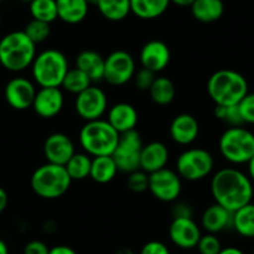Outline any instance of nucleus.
<instances>
[{
    "mask_svg": "<svg viewBox=\"0 0 254 254\" xmlns=\"http://www.w3.org/2000/svg\"><path fill=\"white\" fill-rule=\"evenodd\" d=\"M171 242L181 249L196 248L202 237L201 228L193 218H173L168 228Z\"/></svg>",
    "mask_w": 254,
    "mask_h": 254,
    "instance_id": "obj_13",
    "label": "nucleus"
},
{
    "mask_svg": "<svg viewBox=\"0 0 254 254\" xmlns=\"http://www.w3.org/2000/svg\"><path fill=\"white\" fill-rule=\"evenodd\" d=\"M71 182L65 166L49 162L36 168L30 180L34 193L44 199H56L64 196Z\"/></svg>",
    "mask_w": 254,
    "mask_h": 254,
    "instance_id": "obj_6",
    "label": "nucleus"
},
{
    "mask_svg": "<svg viewBox=\"0 0 254 254\" xmlns=\"http://www.w3.org/2000/svg\"><path fill=\"white\" fill-rule=\"evenodd\" d=\"M148 94L155 104L160 105V106H166L175 100L176 86L172 80L168 77H156L152 86L148 90Z\"/></svg>",
    "mask_w": 254,
    "mask_h": 254,
    "instance_id": "obj_29",
    "label": "nucleus"
},
{
    "mask_svg": "<svg viewBox=\"0 0 254 254\" xmlns=\"http://www.w3.org/2000/svg\"><path fill=\"white\" fill-rule=\"evenodd\" d=\"M0 254H9V248L3 239H0Z\"/></svg>",
    "mask_w": 254,
    "mask_h": 254,
    "instance_id": "obj_48",
    "label": "nucleus"
},
{
    "mask_svg": "<svg viewBox=\"0 0 254 254\" xmlns=\"http://www.w3.org/2000/svg\"><path fill=\"white\" fill-rule=\"evenodd\" d=\"M172 214L173 218H186V217L192 218L193 211H192V207L188 203H186V202H177L175 207H173Z\"/></svg>",
    "mask_w": 254,
    "mask_h": 254,
    "instance_id": "obj_41",
    "label": "nucleus"
},
{
    "mask_svg": "<svg viewBox=\"0 0 254 254\" xmlns=\"http://www.w3.org/2000/svg\"><path fill=\"white\" fill-rule=\"evenodd\" d=\"M170 1L172 4H175V5L183 6V8H185V6H190V5L194 3V0H170Z\"/></svg>",
    "mask_w": 254,
    "mask_h": 254,
    "instance_id": "obj_45",
    "label": "nucleus"
},
{
    "mask_svg": "<svg viewBox=\"0 0 254 254\" xmlns=\"http://www.w3.org/2000/svg\"><path fill=\"white\" fill-rule=\"evenodd\" d=\"M106 121L119 133L136 130V125L138 122L137 110L131 104L119 102V104H115L114 106L110 107Z\"/></svg>",
    "mask_w": 254,
    "mask_h": 254,
    "instance_id": "obj_19",
    "label": "nucleus"
},
{
    "mask_svg": "<svg viewBox=\"0 0 254 254\" xmlns=\"http://www.w3.org/2000/svg\"><path fill=\"white\" fill-rule=\"evenodd\" d=\"M0 1H3V0H0Z\"/></svg>",
    "mask_w": 254,
    "mask_h": 254,
    "instance_id": "obj_52",
    "label": "nucleus"
},
{
    "mask_svg": "<svg viewBox=\"0 0 254 254\" xmlns=\"http://www.w3.org/2000/svg\"><path fill=\"white\" fill-rule=\"evenodd\" d=\"M239 112L244 124L254 125V92L247 94L238 104Z\"/></svg>",
    "mask_w": 254,
    "mask_h": 254,
    "instance_id": "obj_38",
    "label": "nucleus"
},
{
    "mask_svg": "<svg viewBox=\"0 0 254 254\" xmlns=\"http://www.w3.org/2000/svg\"><path fill=\"white\" fill-rule=\"evenodd\" d=\"M211 193L214 203L233 213L252 202L253 183L249 176L237 168H222L212 177Z\"/></svg>",
    "mask_w": 254,
    "mask_h": 254,
    "instance_id": "obj_1",
    "label": "nucleus"
},
{
    "mask_svg": "<svg viewBox=\"0 0 254 254\" xmlns=\"http://www.w3.org/2000/svg\"><path fill=\"white\" fill-rule=\"evenodd\" d=\"M56 5L58 19L70 25L84 21L89 14V3L86 0H56Z\"/></svg>",
    "mask_w": 254,
    "mask_h": 254,
    "instance_id": "obj_23",
    "label": "nucleus"
},
{
    "mask_svg": "<svg viewBox=\"0 0 254 254\" xmlns=\"http://www.w3.org/2000/svg\"><path fill=\"white\" fill-rule=\"evenodd\" d=\"M95 4L100 14L110 21H121L131 13L130 0H97Z\"/></svg>",
    "mask_w": 254,
    "mask_h": 254,
    "instance_id": "obj_27",
    "label": "nucleus"
},
{
    "mask_svg": "<svg viewBox=\"0 0 254 254\" xmlns=\"http://www.w3.org/2000/svg\"><path fill=\"white\" fill-rule=\"evenodd\" d=\"M248 176L252 180V182H254V156L248 162Z\"/></svg>",
    "mask_w": 254,
    "mask_h": 254,
    "instance_id": "obj_46",
    "label": "nucleus"
},
{
    "mask_svg": "<svg viewBox=\"0 0 254 254\" xmlns=\"http://www.w3.org/2000/svg\"><path fill=\"white\" fill-rule=\"evenodd\" d=\"M219 151L233 165L248 163L254 156V133L242 126L229 127L219 138Z\"/></svg>",
    "mask_w": 254,
    "mask_h": 254,
    "instance_id": "obj_7",
    "label": "nucleus"
},
{
    "mask_svg": "<svg viewBox=\"0 0 254 254\" xmlns=\"http://www.w3.org/2000/svg\"><path fill=\"white\" fill-rule=\"evenodd\" d=\"M114 254H135V252L131 248H128V247H122V248L117 249Z\"/></svg>",
    "mask_w": 254,
    "mask_h": 254,
    "instance_id": "obj_47",
    "label": "nucleus"
},
{
    "mask_svg": "<svg viewBox=\"0 0 254 254\" xmlns=\"http://www.w3.org/2000/svg\"><path fill=\"white\" fill-rule=\"evenodd\" d=\"M232 212L227 211L219 204L213 203L204 209L201 217V226L207 233L217 234L228 227H232Z\"/></svg>",
    "mask_w": 254,
    "mask_h": 254,
    "instance_id": "obj_21",
    "label": "nucleus"
},
{
    "mask_svg": "<svg viewBox=\"0 0 254 254\" xmlns=\"http://www.w3.org/2000/svg\"><path fill=\"white\" fill-rule=\"evenodd\" d=\"M171 61V51L166 43L151 40L143 45L140 53L141 66L151 70L155 74L163 71Z\"/></svg>",
    "mask_w": 254,
    "mask_h": 254,
    "instance_id": "obj_16",
    "label": "nucleus"
},
{
    "mask_svg": "<svg viewBox=\"0 0 254 254\" xmlns=\"http://www.w3.org/2000/svg\"><path fill=\"white\" fill-rule=\"evenodd\" d=\"M170 152L165 143L153 141L143 145L140 157V168L146 173H153L167 166Z\"/></svg>",
    "mask_w": 254,
    "mask_h": 254,
    "instance_id": "obj_20",
    "label": "nucleus"
},
{
    "mask_svg": "<svg viewBox=\"0 0 254 254\" xmlns=\"http://www.w3.org/2000/svg\"><path fill=\"white\" fill-rule=\"evenodd\" d=\"M0 24H1V15H0Z\"/></svg>",
    "mask_w": 254,
    "mask_h": 254,
    "instance_id": "obj_51",
    "label": "nucleus"
},
{
    "mask_svg": "<svg viewBox=\"0 0 254 254\" xmlns=\"http://www.w3.org/2000/svg\"><path fill=\"white\" fill-rule=\"evenodd\" d=\"M35 56L36 45L24 31H11L0 40V65L9 71H24Z\"/></svg>",
    "mask_w": 254,
    "mask_h": 254,
    "instance_id": "obj_3",
    "label": "nucleus"
},
{
    "mask_svg": "<svg viewBox=\"0 0 254 254\" xmlns=\"http://www.w3.org/2000/svg\"><path fill=\"white\" fill-rule=\"evenodd\" d=\"M120 133L106 120L87 121L81 127L79 141L85 153L91 157L111 156L119 143Z\"/></svg>",
    "mask_w": 254,
    "mask_h": 254,
    "instance_id": "obj_4",
    "label": "nucleus"
},
{
    "mask_svg": "<svg viewBox=\"0 0 254 254\" xmlns=\"http://www.w3.org/2000/svg\"><path fill=\"white\" fill-rule=\"evenodd\" d=\"M214 116L221 120V121H223L224 124L229 125V127H237L244 125L241 112H239L238 105H233V106H219V105H216Z\"/></svg>",
    "mask_w": 254,
    "mask_h": 254,
    "instance_id": "obj_34",
    "label": "nucleus"
},
{
    "mask_svg": "<svg viewBox=\"0 0 254 254\" xmlns=\"http://www.w3.org/2000/svg\"><path fill=\"white\" fill-rule=\"evenodd\" d=\"M218 254H244V252L237 247H226V248H222Z\"/></svg>",
    "mask_w": 254,
    "mask_h": 254,
    "instance_id": "obj_44",
    "label": "nucleus"
},
{
    "mask_svg": "<svg viewBox=\"0 0 254 254\" xmlns=\"http://www.w3.org/2000/svg\"><path fill=\"white\" fill-rule=\"evenodd\" d=\"M20 1H24V3H30V1H33V0H20Z\"/></svg>",
    "mask_w": 254,
    "mask_h": 254,
    "instance_id": "obj_50",
    "label": "nucleus"
},
{
    "mask_svg": "<svg viewBox=\"0 0 254 254\" xmlns=\"http://www.w3.org/2000/svg\"><path fill=\"white\" fill-rule=\"evenodd\" d=\"M142 147V138L136 130L120 133L117 147L111 155L119 171L128 175L133 171L140 170V157Z\"/></svg>",
    "mask_w": 254,
    "mask_h": 254,
    "instance_id": "obj_9",
    "label": "nucleus"
},
{
    "mask_svg": "<svg viewBox=\"0 0 254 254\" xmlns=\"http://www.w3.org/2000/svg\"><path fill=\"white\" fill-rule=\"evenodd\" d=\"M131 13L142 20L160 18L167 11L170 0H130Z\"/></svg>",
    "mask_w": 254,
    "mask_h": 254,
    "instance_id": "obj_25",
    "label": "nucleus"
},
{
    "mask_svg": "<svg viewBox=\"0 0 254 254\" xmlns=\"http://www.w3.org/2000/svg\"><path fill=\"white\" fill-rule=\"evenodd\" d=\"M207 92L216 105L233 106L248 94V82L239 72L222 69L211 75L207 82Z\"/></svg>",
    "mask_w": 254,
    "mask_h": 254,
    "instance_id": "obj_2",
    "label": "nucleus"
},
{
    "mask_svg": "<svg viewBox=\"0 0 254 254\" xmlns=\"http://www.w3.org/2000/svg\"><path fill=\"white\" fill-rule=\"evenodd\" d=\"M214 167V158L204 148H188L176 161V172L186 181H199L211 175Z\"/></svg>",
    "mask_w": 254,
    "mask_h": 254,
    "instance_id": "obj_8",
    "label": "nucleus"
},
{
    "mask_svg": "<svg viewBox=\"0 0 254 254\" xmlns=\"http://www.w3.org/2000/svg\"><path fill=\"white\" fill-rule=\"evenodd\" d=\"M23 31L36 45V44H41L44 43V41L48 40L51 33V28L50 24L44 23V21L40 20H35V19H31V20L26 24L25 29H24Z\"/></svg>",
    "mask_w": 254,
    "mask_h": 254,
    "instance_id": "obj_33",
    "label": "nucleus"
},
{
    "mask_svg": "<svg viewBox=\"0 0 254 254\" xmlns=\"http://www.w3.org/2000/svg\"><path fill=\"white\" fill-rule=\"evenodd\" d=\"M199 254H218L222 249L221 241L216 234H202L198 244H197Z\"/></svg>",
    "mask_w": 254,
    "mask_h": 254,
    "instance_id": "obj_36",
    "label": "nucleus"
},
{
    "mask_svg": "<svg viewBox=\"0 0 254 254\" xmlns=\"http://www.w3.org/2000/svg\"><path fill=\"white\" fill-rule=\"evenodd\" d=\"M91 85L92 81L90 80V77L85 72H82L81 70H79L77 67H74V69H69L67 74L65 75V77L63 80V84H61V87L65 91L70 92V94L79 95L80 92L86 90Z\"/></svg>",
    "mask_w": 254,
    "mask_h": 254,
    "instance_id": "obj_31",
    "label": "nucleus"
},
{
    "mask_svg": "<svg viewBox=\"0 0 254 254\" xmlns=\"http://www.w3.org/2000/svg\"><path fill=\"white\" fill-rule=\"evenodd\" d=\"M92 158L85 152H75L65 165L67 173L72 181H82L90 177Z\"/></svg>",
    "mask_w": 254,
    "mask_h": 254,
    "instance_id": "obj_30",
    "label": "nucleus"
},
{
    "mask_svg": "<svg viewBox=\"0 0 254 254\" xmlns=\"http://www.w3.org/2000/svg\"><path fill=\"white\" fill-rule=\"evenodd\" d=\"M86 1H87V3H89V4H95V3H96V1H97V0H86Z\"/></svg>",
    "mask_w": 254,
    "mask_h": 254,
    "instance_id": "obj_49",
    "label": "nucleus"
},
{
    "mask_svg": "<svg viewBox=\"0 0 254 254\" xmlns=\"http://www.w3.org/2000/svg\"><path fill=\"white\" fill-rule=\"evenodd\" d=\"M8 193H6V190H4L3 187H0V213H3L5 211L6 206H8Z\"/></svg>",
    "mask_w": 254,
    "mask_h": 254,
    "instance_id": "obj_43",
    "label": "nucleus"
},
{
    "mask_svg": "<svg viewBox=\"0 0 254 254\" xmlns=\"http://www.w3.org/2000/svg\"><path fill=\"white\" fill-rule=\"evenodd\" d=\"M44 156L49 163L65 166L74 156L75 145L71 138L65 133L55 132L48 136L44 142Z\"/></svg>",
    "mask_w": 254,
    "mask_h": 254,
    "instance_id": "obj_15",
    "label": "nucleus"
},
{
    "mask_svg": "<svg viewBox=\"0 0 254 254\" xmlns=\"http://www.w3.org/2000/svg\"><path fill=\"white\" fill-rule=\"evenodd\" d=\"M136 64L131 54L116 50L105 58L104 80L112 86H122L133 79Z\"/></svg>",
    "mask_w": 254,
    "mask_h": 254,
    "instance_id": "obj_10",
    "label": "nucleus"
},
{
    "mask_svg": "<svg viewBox=\"0 0 254 254\" xmlns=\"http://www.w3.org/2000/svg\"><path fill=\"white\" fill-rule=\"evenodd\" d=\"M38 90L35 85L26 77H14L6 84L4 95L9 106L14 110L23 111V110L33 107L34 99Z\"/></svg>",
    "mask_w": 254,
    "mask_h": 254,
    "instance_id": "obj_14",
    "label": "nucleus"
},
{
    "mask_svg": "<svg viewBox=\"0 0 254 254\" xmlns=\"http://www.w3.org/2000/svg\"><path fill=\"white\" fill-rule=\"evenodd\" d=\"M64 107V94L60 87H40L36 91L33 109L43 119L58 116Z\"/></svg>",
    "mask_w": 254,
    "mask_h": 254,
    "instance_id": "obj_17",
    "label": "nucleus"
},
{
    "mask_svg": "<svg viewBox=\"0 0 254 254\" xmlns=\"http://www.w3.org/2000/svg\"><path fill=\"white\" fill-rule=\"evenodd\" d=\"M253 254H254V252H253Z\"/></svg>",
    "mask_w": 254,
    "mask_h": 254,
    "instance_id": "obj_53",
    "label": "nucleus"
},
{
    "mask_svg": "<svg viewBox=\"0 0 254 254\" xmlns=\"http://www.w3.org/2000/svg\"><path fill=\"white\" fill-rule=\"evenodd\" d=\"M148 181H150V175L140 168L128 173L126 182L127 188L135 193H142L148 190Z\"/></svg>",
    "mask_w": 254,
    "mask_h": 254,
    "instance_id": "obj_35",
    "label": "nucleus"
},
{
    "mask_svg": "<svg viewBox=\"0 0 254 254\" xmlns=\"http://www.w3.org/2000/svg\"><path fill=\"white\" fill-rule=\"evenodd\" d=\"M119 168L112 156H99L92 158L90 178L100 185L109 183L116 177Z\"/></svg>",
    "mask_w": 254,
    "mask_h": 254,
    "instance_id": "obj_26",
    "label": "nucleus"
},
{
    "mask_svg": "<svg viewBox=\"0 0 254 254\" xmlns=\"http://www.w3.org/2000/svg\"><path fill=\"white\" fill-rule=\"evenodd\" d=\"M190 13L199 23H214L223 15L224 4L222 0H194L190 5Z\"/></svg>",
    "mask_w": 254,
    "mask_h": 254,
    "instance_id": "obj_24",
    "label": "nucleus"
},
{
    "mask_svg": "<svg viewBox=\"0 0 254 254\" xmlns=\"http://www.w3.org/2000/svg\"><path fill=\"white\" fill-rule=\"evenodd\" d=\"M232 227L239 236L254 238V204L252 202L233 212Z\"/></svg>",
    "mask_w": 254,
    "mask_h": 254,
    "instance_id": "obj_28",
    "label": "nucleus"
},
{
    "mask_svg": "<svg viewBox=\"0 0 254 254\" xmlns=\"http://www.w3.org/2000/svg\"><path fill=\"white\" fill-rule=\"evenodd\" d=\"M69 69L67 58L56 49L36 54L31 64L33 79L40 87H61Z\"/></svg>",
    "mask_w": 254,
    "mask_h": 254,
    "instance_id": "obj_5",
    "label": "nucleus"
},
{
    "mask_svg": "<svg viewBox=\"0 0 254 254\" xmlns=\"http://www.w3.org/2000/svg\"><path fill=\"white\" fill-rule=\"evenodd\" d=\"M171 138L181 146L193 143L199 135V124L193 115L180 114L172 120L170 126Z\"/></svg>",
    "mask_w": 254,
    "mask_h": 254,
    "instance_id": "obj_18",
    "label": "nucleus"
},
{
    "mask_svg": "<svg viewBox=\"0 0 254 254\" xmlns=\"http://www.w3.org/2000/svg\"><path fill=\"white\" fill-rule=\"evenodd\" d=\"M75 110L85 121L100 120L107 111V96L100 87L91 85L76 95Z\"/></svg>",
    "mask_w": 254,
    "mask_h": 254,
    "instance_id": "obj_12",
    "label": "nucleus"
},
{
    "mask_svg": "<svg viewBox=\"0 0 254 254\" xmlns=\"http://www.w3.org/2000/svg\"><path fill=\"white\" fill-rule=\"evenodd\" d=\"M50 248L43 241H31L24 247V254H49Z\"/></svg>",
    "mask_w": 254,
    "mask_h": 254,
    "instance_id": "obj_40",
    "label": "nucleus"
},
{
    "mask_svg": "<svg viewBox=\"0 0 254 254\" xmlns=\"http://www.w3.org/2000/svg\"><path fill=\"white\" fill-rule=\"evenodd\" d=\"M49 254H77V252L74 248H71V247L60 244V246H55L50 248Z\"/></svg>",
    "mask_w": 254,
    "mask_h": 254,
    "instance_id": "obj_42",
    "label": "nucleus"
},
{
    "mask_svg": "<svg viewBox=\"0 0 254 254\" xmlns=\"http://www.w3.org/2000/svg\"><path fill=\"white\" fill-rule=\"evenodd\" d=\"M29 4H30V14L35 20L51 24L58 19L56 0H33Z\"/></svg>",
    "mask_w": 254,
    "mask_h": 254,
    "instance_id": "obj_32",
    "label": "nucleus"
},
{
    "mask_svg": "<svg viewBox=\"0 0 254 254\" xmlns=\"http://www.w3.org/2000/svg\"><path fill=\"white\" fill-rule=\"evenodd\" d=\"M140 254H171L170 249L160 241H150L141 248Z\"/></svg>",
    "mask_w": 254,
    "mask_h": 254,
    "instance_id": "obj_39",
    "label": "nucleus"
},
{
    "mask_svg": "<svg viewBox=\"0 0 254 254\" xmlns=\"http://www.w3.org/2000/svg\"><path fill=\"white\" fill-rule=\"evenodd\" d=\"M133 82H135V86L137 87V90L140 91H148L152 86L153 81L156 80V74L151 70L145 69V67H141L140 70L135 72L133 75Z\"/></svg>",
    "mask_w": 254,
    "mask_h": 254,
    "instance_id": "obj_37",
    "label": "nucleus"
},
{
    "mask_svg": "<svg viewBox=\"0 0 254 254\" xmlns=\"http://www.w3.org/2000/svg\"><path fill=\"white\" fill-rule=\"evenodd\" d=\"M75 64L79 70L87 75L92 82L104 80L105 58L94 50H84L76 56Z\"/></svg>",
    "mask_w": 254,
    "mask_h": 254,
    "instance_id": "obj_22",
    "label": "nucleus"
},
{
    "mask_svg": "<svg viewBox=\"0 0 254 254\" xmlns=\"http://www.w3.org/2000/svg\"><path fill=\"white\" fill-rule=\"evenodd\" d=\"M182 178L176 171L165 167L150 173L148 190L161 202H176L182 190Z\"/></svg>",
    "mask_w": 254,
    "mask_h": 254,
    "instance_id": "obj_11",
    "label": "nucleus"
}]
</instances>
